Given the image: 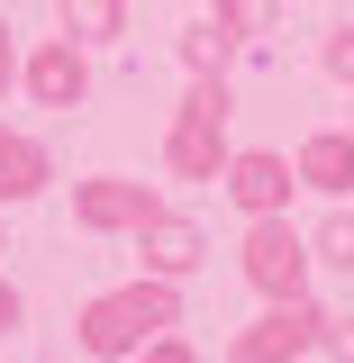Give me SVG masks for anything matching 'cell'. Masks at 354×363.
<instances>
[{"mask_svg":"<svg viewBox=\"0 0 354 363\" xmlns=\"http://www.w3.org/2000/svg\"><path fill=\"white\" fill-rule=\"evenodd\" d=\"M73 327H82V354H91V363H136L145 336L182 327V291H173V281H155V272H136V281H118V291H100Z\"/></svg>","mask_w":354,"mask_h":363,"instance_id":"6da1fadb","label":"cell"},{"mask_svg":"<svg viewBox=\"0 0 354 363\" xmlns=\"http://www.w3.org/2000/svg\"><path fill=\"white\" fill-rule=\"evenodd\" d=\"M227 118H236L227 73H200V82H191V100L173 109V136H164L173 182H219V173H227Z\"/></svg>","mask_w":354,"mask_h":363,"instance_id":"7a4b0ae2","label":"cell"},{"mask_svg":"<svg viewBox=\"0 0 354 363\" xmlns=\"http://www.w3.org/2000/svg\"><path fill=\"white\" fill-rule=\"evenodd\" d=\"M236 272H245L264 300H300V291H309V236L291 227V209L245 227V255H236Z\"/></svg>","mask_w":354,"mask_h":363,"instance_id":"3957f363","label":"cell"},{"mask_svg":"<svg viewBox=\"0 0 354 363\" xmlns=\"http://www.w3.org/2000/svg\"><path fill=\"white\" fill-rule=\"evenodd\" d=\"M318 345H327V309L300 291V300H272V309L227 345V363H300V354H318Z\"/></svg>","mask_w":354,"mask_h":363,"instance_id":"277c9868","label":"cell"},{"mask_svg":"<svg viewBox=\"0 0 354 363\" xmlns=\"http://www.w3.org/2000/svg\"><path fill=\"white\" fill-rule=\"evenodd\" d=\"M155 209H164V200H155L145 182H118V173L73 182V227H82V236H136Z\"/></svg>","mask_w":354,"mask_h":363,"instance_id":"5b68a950","label":"cell"},{"mask_svg":"<svg viewBox=\"0 0 354 363\" xmlns=\"http://www.w3.org/2000/svg\"><path fill=\"white\" fill-rule=\"evenodd\" d=\"M227 200L245 209V218H282L291 209V191H300V173L282 164V155H227Z\"/></svg>","mask_w":354,"mask_h":363,"instance_id":"8992f818","label":"cell"},{"mask_svg":"<svg viewBox=\"0 0 354 363\" xmlns=\"http://www.w3.org/2000/svg\"><path fill=\"white\" fill-rule=\"evenodd\" d=\"M28 91H37V109H82L91 100V45H73V37L37 45L28 55Z\"/></svg>","mask_w":354,"mask_h":363,"instance_id":"52a82bcc","label":"cell"},{"mask_svg":"<svg viewBox=\"0 0 354 363\" xmlns=\"http://www.w3.org/2000/svg\"><path fill=\"white\" fill-rule=\"evenodd\" d=\"M136 255H145V272H155V281H191L209 245H200V227H191V218H173V209H155V218L136 227Z\"/></svg>","mask_w":354,"mask_h":363,"instance_id":"ba28073f","label":"cell"},{"mask_svg":"<svg viewBox=\"0 0 354 363\" xmlns=\"http://www.w3.org/2000/svg\"><path fill=\"white\" fill-rule=\"evenodd\" d=\"M291 173L309 182V191H327V200H345V191H354V128H318Z\"/></svg>","mask_w":354,"mask_h":363,"instance_id":"9c48e42d","label":"cell"},{"mask_svg":"<svg viewBox=\"0 0 354 363\" xmlns=\"http://www.w3.org/2000/svg\"><path fill=\"white\" fill-rule=\"evenodd\" d=\"M45 182H55V164H45V145H37V136H18V128H0V209L37 200Z\"/></svg>","mask_w":354,"mask_h":363,"instance_id":"30bf717a","label":"cell"},{"mask_svg":"<svg viewBox=\"0 0 354 363\" xmlns=\"http://www.w3.org/2000/svg\"><path fill=\"white\" fill-rule=\"evenodd\" d=\"M236 28H227L219 9H200V18H191V28H182V64H191V82H200V73H227V64H236Z\"/></svg>","mask_w":354,"mask_h":363,"instance_id":"8fae6325","label":"cell"},{"mask_svg":"<svg viewBox=\"0 0 354 363\" xmlns=\"http://www.w3.org/2000/svg\"><path fill=\"white\" fill-rule=\"evenodd\" d=\"M55 18H64V37H73V45H109V37H118V18H128V0H55Z\"/></svg>","mask_w":354,"mask_h":363,"instance_id":"7c38bea8","label":"cell"},{"mask_svg":"<svg viewBox=\"0 0 354 363\" xmlns=\"http://www.w3.org/2000/svg\"><path fill=\"white\" fill-rule=\"evenodd\" d=\"M309 264H327V272H354V209H327V218L309 227Z\"/></svg>","mask_w":354,"mask_h":363,"instance_id":"4fadbf2b","label":"cell"},{"mask_svg":"<svg viewBox=\"0 0 354 363\" xmlns=\"http://www.w3.org/2000/svg\"><path fill=\"white\" fill-rule=\"evenodd\" d=\"M219 18L236 28V37H264V28H272V0H219Z\"/></svg>","mask_w":354,"mask_h":363,"instance_id":"5bb4252c","label":"cell"},{"mask_svg":"<svg viewBox=\"0 0 354 363\" xmlns=\"http://www.w3.org/2000/svg\"><path fill=\"white\" fill-rule=\"evenodd\" d=\"M318 64L336 73V82L354 91V28H327V45H318Z\"/></svg>","mask_w":354,"mask_h":363,"instance_id":"9a60e30c","label":"cell"},{"mask_svg":"<svg viewBox=\"0 0 354 363\" xmlns=\"http://www.w3.org/2000/svg\"><path fill=\"white\" fill-rule=\"evenodd\" d=\"M136 363H200V354H191L173 327H164V336H145V345H136Z\"/></svg>","mask_w":354,"mask_h":363,"instance_id":"2e32d148","label":"cell"},{"mask_svg":"<svg viewBox=\"0 0 354 363\" xmlns=\"http://www.w3.org/2000/svg\"><path fill=\"white\" fill-rule=\"evenodd\" d=\"M327 354H336V363H354V318H327Z\"/></svg>","mask_w":354,"mask_h":363,"instance_id":"e0dca14e","label":"cell"},{"mask_svg":"<svg viewBox=\"0 0 354 363\" xmlns=\"http://www.w3.org/2000/svg\"><path fill=\"white\" fill-rule=\"evenodd\" d=\"M18 318H28V300H18V291H9V281H0V336H9V327H18Z\"/></svg>","mask_w":354,"mask_h":363,"instance_id":"ac0fdd59","label":"cell"},{"mask_svg":"<svg viewBox=\"0 0 354 363\" xmlns=\"http://www.w3.org/2000/svg\"><path fill=\"white\" fill-rule=\"evenodd\" d=\"M9 73H18V55H9V28H0V91H9Z\"/></svg>","mask_w":354,"mask_h":363,"instance_id":"d6986e66","label":"cell"}]
</instances>
